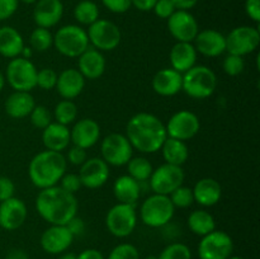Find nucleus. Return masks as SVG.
<instances>
[{
    "label": "nucleus",
    "instance_id": "22",
    "mask_svg": "<svg viewBox=\"0 0 260 259\" xmlns=\"http://www.w3.org/2000/svg\"><path fill=\"white\" fill-rule=\"evenodd\" d=\"M106 57L101 51L89 46L78 57V70L88 80L99 79L106 71Z\"/></svg>",
    "mask_w": 260,
    "mask_h": 259
},
{
    "label": "nucleus",
    "instance_id": "55",
    "mask_svg": "<svg viewBox=\"0 0 260 259\" xmlns=\"http://www.w3.org/2000/svg\"><path fill=\"white\" fill-rule=\"evenodd\" d=\"M32 55H33V50L30 47H25L24 46V48H23L22 50V53H20V56H22V57H24V58H28V60H29L30 57H32Z\"/></svg>",
    "mask_w": 260,
    "mask_h": 259
},
{
    "label": "nucleus",
    "instance_id": "53",
    "mask_svg": "<svg viewBox=\"0 0 260 259\" xmlns=\"http://www.w3.org/2000/svg\"><path fill=\"white\" fill-rule=\"evenodd\" d=\"M177 10H190L197 5L200 0H172Z\"/></svg>",
    "mask_w": 260,
    "mask_h": 259
},
{
    "label": "nucleus",
    "instance_id": "5",
    "mask_svg": "<svg viewBox=\"0 0 260 259\" xmlns=\"http://www.w3.org/2000/svg\"><path fill=\"white\" fill-rule=\"evenodd\" d=\"M175 207L169 196L154 195L149 196L140 207V218L149 228H164L172 221Z\"/></svg>",
    "mask_w": 260,
    "mask_h": 259
},
{
    "label": "nucleus",
    "instance_id": "32",
    "mask_svg": "<svg viewBox=\"0 0 260 259\" xmlns=\"http://www.w3.org/2000/svg\"><path fill=\"white\" fill-rule=\"evenodd\" d=\"M188 228L196 235L205 236L216 230L215 218L208 211L196 210L188 216Z\"/></svg>",
    "mask_w": 260,
    "mask_h": 259
},
{
    "label": "nucleus",
    "instance_id": "50",
    "mask_svg": "<svg viewBox=\"0 0 260 259\" xmlns=\"http://www.w3.org/2000/svg\"><path fill=\"white\" fill-rule=\"evenodd\" d=\"M66 228L70 230V233L73 234L74 238H75V236L81 235V234L84 233V229H85V223H84V221L81 220L80 217L75 216V217H73L70 221H69L68 223H66Z\"/></svg>",
    "mask_w": 260,
    "mask_h": 259
},
{
    "label": "nucleus",
    "instance_id": "30",
    "mask_svg": "<svg viewBox=\"0 0 260 259\" xmlns=\"http://www.w3.org/2000/svg\"><path fill=\"white\" fill-rule=\"evenodd\" d=\"M23 48L24 40L15 28L10 25L0 28V55L12 60L20 56Z\"/></svg>",
    "mask_w": 260,
    "mask_h": 259
},
{
    "label": "nucleus",
    "instance_id": "39",
    "mask_svg": "<svg viewBox=\"0 0 260 259\" xmlns=\"http://www.w3.org/2000/svg\"><path fill=\"white\" fill-rule=\"evenodd\" d=\"M30 123L36 128L43 130L52 122V113L45 106H36L29 114Z\"/></svg>",
    "mask_w": 260,
    "mask_h": 259
},
{
    "label": "nucleus",
    "instance_id": "2",
    "mask_svg": "<svg viewBox=\"0 0 260 259\" xmlns=\"http://www.w3.org/2000/svg\"><path fill=\"white\" fill-rule=\"evenodd\" d=\"M36 208L41 217L51 225H66L78 213L79 203L75 195L66 192L60 185H53L40 190Z\"/></svg>",
    "mask_w": 260,
    "mask_h": 259
},
{
    "label": "nucleus",
    "instance_id": "43",
    "mask_svg": "<svg viewBox=\"0 0 260 259\" xmlns=\"http://www.w3.org/2000/svg\"><path fill=\"white\" fill-rule=\"evenodd\" d=\"M60 187L62 188L66 192L71 193V195H75L76 192H79L83 185H81L80 178L78 174H74V173H68V174H63L62 178L60 179Z\"/></svg>",
    "mask_w": 260,
    "mask_h": 259
},
{
    "label": "nucleus",
    "instance_id": "25",
    "mask_svg": "<svg viewBox=\"0 0 260 259\" xmlns=\"http://www.w3.org/2000/svg\"><path fill=\"white\" fill-rule=\"evenodd\" d=\"M192 189L194 202L203 207H212L217 205L222 197V187L213 178H202L196 183Z\"/></svg>",
    "mask_w": 260,
    "mask_h": 259
},
{
    "label": "nucleus",
    "instance_id": "14",
    "mask_svg": "<svg viewBox=\"0 0 260 259\" xmlns=\"http://www.w3.org/2000/svg\"><path fill=\"white\" fill-rule=\"evenodd\" d=\"M168 137L187 141L193 139L201 128V122L197 114L190 111H179L173 114L165 124Z\"/></svg>",
    "mask_w": 260,
    "mask_h": 259
},
{
    "label": "nucleus",
    "instance_id": "59",
    "mask_svg": "<svg viewBox=\"0 0 260 259\" xmlns=\"http://www.w3.org/2000/svg\"><path fill=\"white\" fill-rule=\"evenodd\" d=\"M145 259H157V256L156 255H149V256H146Z\"/></svg>",
    "mask_w": 260,
    "mask_h": 259
},
{
    "label": "nucleus",
    "instance_id": "37",
    "mask_svg": "<svg viewBox=\"0 0 260 259\" xmlns=\"http://www.w3.org/2000/svg\"><path fill=\"white\" fill-rule=\"evenodd\" d=\"M169 198L175 208H187L194 202L193 189L189 187H185V185H180L177 189L173 190L169 195Z\"/></svg>",
    "mask_w": 260,
    "mask_h": 259
},
{
    "label": "nucleus",
    "instance_id": "40",
    "mask_svg": "<svg viewBox=\"0 0 260 259\" xmlns=\"http://www.w3.org/2000/svg\"><path fill=\"white\" fill-rule=\"evenodd\" d=\"M222 68L223 71H225L229 76H238L240 75L244 71V69H245V61H244V58L241 57V56L229 53L225 57V60H223Z\"/></svg>",
    "mask_w": 260,
    "mask_h": 259
},
{
    "label": "nucleus",
    "instance_id": "36",
    "mask_svg": "<svg viewBox=\"0 0 260 259\" xmlns=\"http://www.w3.org/2000/svg\"><path fill=\"white\" fill-rule=\"evenodd\" d=\"M29 47L38 52H45L53 46V36L50 29L42 27H37L33 29L29 37Z\"/></svg>",
    "mask_w": 260,
    "mask_h": 259
},
{
    "label": "nucleus",
    "instance_id": "23",
    "mask_svg": "<svg viewBox=\"0 0 260 259\" xmlns=\"http://www.w3.org/2000/svg\"><path fill=\"white\" fill-rule=\"evenodd\" d=\"M85 86V78L80 74L78 69H66L57 76V88L58 94L63 99L73 101L79 96Z\"/></svg>",
    "mask_w": 260,
    "mask_h": 259
},
{
    "label": "nucleus",
    "instance_id": "13",
    "mask_svg": "<svg viewBox=\"0 0 260 259\" xmlns=\"http://www.w3.org/2000/svg\"><path fill=\"white\" fill-rule=\"evenodd\" d=\"M184 182V170L182 167L172 164H162L152 170L149 183L150 188L156 195L169 196L173 190L183 185Z\"/></svg>",
    "mask_w": 260,
    "mask_h": 259
},
{
    "label": "nucleus",
    "instance_id": "31",
    "mask_svg": "<svg viewBox=\"0 0 260 259\" xmlns=\"http://www.w3.org/2000/svg\"><path fill=\"white\" fill-rule=\"evenodd\" d=\"M160 150L167 164L178 165V167H182L189 156V150L185 141H180L173 137H167Z\"/></svg>",
    "mask_w": 260,
    "mask_h": 259
},
{
    "label": "nucleus",
    "instance_id": "28",
    "mask_svg": "<svg viewBox=\"0 0 260 259\" xmlns=\"http://www.w3.org/2000/svg\"><path fill=\"white\" fill-rule=\"evenodd\" d=\"M35 107V98L29 91L14 90L5 101V112L8 116L15 119L29 116Z\"/></svg>",
    "mask_w": 260,
    "mask_h": 259
},
{
    "label": "nucleus",
    "instance_id": "7",
    "mask_svg": "<svg viewBox=\"0 0 260 259\" xmlns=\"http://www.w3.org/2000/svg\"><path fill=\"white\" fill-rule=\"evenodd\" d=\"M5 80L17 91H30L37 86V69L28 58L18 56L7 66Z\"/></svg>",
    "mask_w": 260,
    "mask_h": 259
},
{
    "label": "nucleus",
    "instance_id": "54",
    "mask_svg": "<svg viewBox=\"0 0 260 259\" xmlns=\"http://www.w3.org/2000/svg\"><path fill=\"white\" fill-rule=\"evenodd\" d=\"M5 259H29V256L22 249H12V250L8 251Z\"/></svg>",
    "mask_w": 260,
    "mask_h": 259
},
{
    "label": "nucleus",
    "instance_id": "49",
    "mask_svg": "<svg viewBox=\"0 0 260 259\" xmlns=\"http://www.w3.org/2000/svg\"><path fill=\"white\" fill-rule=\"evenodd\" d=\"M245 12L248 17L255 23L260 22V0H246Z\"/></svg>",
    "mask_w": 260,
    "mask_h": 259
},
{
    "label": "nucleus",
    "instance_id": "16",
    "mask_svg": "<svg viewBox=\"0 0 260 259\" xmlns=\"http://www.w3.org/2000/svg\"><path fill=\"white\" fill-rule=\"evenodd\" d=\"M109 174V165L102 157H90L81 165L78 175L83 187L96 189L106 184Z\"/></svg>",
    "mask_w": 260,
    "mask_h": 259
},
{
    "label": "nucleus",
    "instance_id": "45",
    "mask_svg": "<svg viewBox=\"0 0 260 259\" xmlns=\"http://www.w3.org/2000/svg\"><path fill=\"white\" fill-rule=\"evenodd\" d=\"M65 157H66V161L71 163V164L76 165V167H81V165L86 161V159H88V154H86L85 149L74 145L71 149H69L68 156Z\"/></svg>",
    "mask_w": 260,
    "mask_h": 259
},
{
    "label": "nucleus",
    "instance_id": "51",
    "mask_svg": "<svg viewBox=\"0 0 260 259\" xmlns=\"http://www.w3.org/2000/svg\"><path fill=\"white\" fill-rule=\"evenodd\" d=\"M157 0H131V4L141 12H150Z\"/></svg>",
    "mask_w": 260,
    "mask_h": 259
},
{
    "label": "nucleus",
    "instance_id": "47",
    "mask_svg": "<svg viewBox=\"0 0 260 259\" xmlns=\"http://www.w3.org/2000/svg\"><path fill=\"white\" fill-rule=\"evenodd\" d=\"M15 185L8 177H0V202L14 197Z\"/></svg>",
    "mask_w": 260,
    "mask_h": 259
},
{
    "label": "nucleus",
    "instance_id": "6",
    "mask_svg": "<svg viewBox=\"0 0 260 259\" xmlns=\"http://www.w3.org/2000/svg\"><path fill=\"white\" fill-rule=\"evenodd\" d=\"M89 45L88 33L78 24L63 25L53 36V46L66 57L78 58Z\"/></svg>",
    "mask_w": 260,
    "mask_h": 259
},
{
    "label": "nucleus",
    "instance_id": "27",
    "mask_svg": "<svg viewBox=\"0 0 260 259\" xmlns=\"http://www.w3.org/2000/svg\"><path fill=\"white\" fill-rule=\"evenodd\" d=\"M42 142L46 150L62 152L63 150L68 149L71 142L70 130L68 128V126H63L57 122H51L46 128H43Z\"/></svg>",
    "mask_w": 260,
    "mask_h": 259
},
{
    "label": "nucleus",
    "instance_id": "56",
    "mask_svg": "<svg viewBox=\"0 0 260 259\" xmlns=\"http://www.w3.org/2000/svg\"><path fill=\"white\" fill-rule=\"evenodd\" d=\"M58 259H76V254L68 253V251H63V253L61 254V256Z\"/></svg>",
    "mask_w": 260,
    "mask_h": 259
},
{
    "label": "nucleus",
    "instance_id": "48",
    "mask_svg": "<svg viewBox=\"0 0 260 259\" xmlns=\"http://www.w3.org/2000/svg\"><path fill=\"white\" fill-rule=\"evenodd\" d=\"M18 0H0V20H7L17 12Z\"/></svg>",
    "mask_w": 260,
    "mask_h": 259
},
{
    "label": "nucleus",
    "instance_id": "57",
    "mask_svg": "<svg viewBox=\"0 0 260 259\" xmlns=\"http://www.w3.org/2000/svg\"><path fill=\"white\" fill-rule=\"evenodd\" d=\"M5 76L3 75L2 73H0V91L3 90V89H4V85H5Z\"/></svg>",
    "mask_w": 260,
    "mask_h": 259
},
{
    "label": "nucleus",
    "instance_id": "46",
    "mask_svg": "<svg viewBox=\"0 0 260 259\" xmlns=\"http://www.w3.org/2000/svg\"><path fill=\"white\" fill-rule=\"evenodd\" d=\"M102 3L107 9L117 14L126 13L132 7L131 0H102Z\"/></svg>",
    "mask_w": 260,
    "mask_h": 259
},
{
    "label": "nucleus",
    "instance_id": "24",
    "mask_svg": "<svg viewBox=\"0 0 260 259\" xmlns=\"http://www.w3.org/2000/svg\"><path fill=\"white\" fill-rule=\"evenodd\" d=\"M182 74L174 69H161L152 78V89L162 96H173L182 90Z\"/></svg>",
    "mask_w": 260,
    "mask_h": 259
},
{
    "label": "nucleus",
    "instance_id": "42",
    "mask_svg": "<svg viewBox=\"0 0 260 259\" xmlns=\"http://www.w3.org/2000/svg\"><path fill=\"white\" fill-rule=\"evenodd\" d=\"M108 259H140V253L135 245L123 243L112 249Z\"/></svg>",
    "mask_w": 260,
    "mask_h": 259
},
{
    "label": "nucleus",
    "instance_id": "11",
    "mask_svg": "<svg viewBox=\"0 0 260 259\" xmlns=\"http://www.w3.org/2000/svg\"><path fill=\"white\" fill-rule=\"evenodd\" d=\"M102 159L108 165L122 167L129 161L134 155V147L126 135L109 134L101 144Z\"/></svg>",
    "mask_w": 260,
    "mask_h": 259
},
{
    "label": "nucleus",
    "instance_id": "29",
    "mask_svg": "<svg viewBox=\"0 0 260 259\" xmlns=\"http://www.w3.org/2000/svg\"><path fill=\"white\" fill-rule=\"evenodd\" d=\"M113 193L119 203L136 205L141 196V183L135 180L128 174L121 175L114 182Z\"/></svg>",
    "mask_w": 260,
    "mask_h": 259
},
{
    "label": "nucleus",
    "instance_id": "20",
    "mask_svg": "<svg viewBox=\"0 0 260 259\" xmlns=\"http://www.w3.org/2000/svg\"><path fill=\"white\" fill-rule=\"evenodd\" d=\"M63 5L61 0H37L33 9V20L37 27L52 28L61 20Z\"/></svg>",
    "mask_w": 260,
    "mask_h": 259
},
{
    "label": "nucleus",
    "instance_id": "44",
    "mask_svg": "<svg viewBox=\"0 0 260 259\" xmlns=\"http://www.w3.org/2000/svg\"><path fill=\"white\" fill-rule=\"evenodd\" d=\"M152 10H154L156 17L162 18V19H168L177 10V8L173 4L172 0H157L155 3Z\"/></svg>",
    "mask_w": 260,
    "mask_h": 259
},
{
    "label": "nucleus",
    "instance_id": "8",
    "mask_svg": "<svg viewBox=\"0 0 260 259\" xmlns=\"http://www.w3.org/2000/svg\"><path fill=\"white\" fill-rule=\"evenodd\" d=\"M137 225V212L135 205L117 203L107 212L106 226L116 238H126L134 233Z\"/></svg>",
    "mask_w": 260,
    "mask_h": 259
},
{
    "label": "nucleus",
    "instance_id": "19",
    "mask_svg": "<svg viewBox=\"0 0 260 259\" xmlns=\"http://www.w3.org/2000/svg\"><path fill=\"white\" fill-rule=\"evenodd\" d=\"M194 48L206 57H218L226 51V37L216 29H203L194 38Z\"/></svg>",
    "mask_w": 260,
    "mask_h": 259
},
{
    "label": "nucleus",
    "instance_id": "12",
    "mask_svg": "<svg viewBox=\"0 0 260 259\" xmlns=\"http://www.w3.org/2000/svg\"><path fill=\"white\" fill-rule=\"evenodd\" d=\"M234 241L225 231L213 230L202 236L198 244L200 259H228L233 255Z\"/></svg>",
    "mask_w": 260,
    "mask_h": 259
},
{
    "label": "nucleus",
    "instance_id": "9",
    "mask_svg": "<svg viewBox=\"0 0 260 259\" xmlns=\"http://www.w3.org/2000/svg\"><path fill=\"white\" fill-rule=\"evenodd\" d=\"M89 43L98 51H113L121 43L122 33L118 25L107 19H98L89 25Z\"/></svg>",
    "mask_w": 260,
    "mask_h": 259
},
{
    "label": "nucleus",
    "instance_id": "41",
    "mask_svg": "<svg viewBox=\"0 0 260 259\" xmlns=\"http://www.w3.org/2000/svg\"><path fill=\"white\" fill-rule=\"evenodd\" d=\"M57 73L53 69L45 68L37 71V86H40L43 90H51V89L56 88V83H57Z\"/></svg>",
    "mask_w": 260,
    "mask_h": 259
},
{
    "label": "nucleus",
    "instance_id": "4",
    "mask_svg": "<svg viewBox=\"0 0 260 259\" xmlns=\"http://www.w3.org/2000/svg\"><path fill=\"white\" fill-rule=\"evenodd\" d=\"M182 76V90L193 99L208 98L217 88V76L207 66L194 65Z\"/></svg>",
    "mask_w": 260,
    "mask_h": 259
},
{
    "label": "nucleus",
    "instance_id": "26",
    "mask_svg": "<svg viewBox=\"0 0 260 259\" xmlns=\"http://www.w3.org/2000/svg\"><path fill=\"white\" fill-rule=\"evenodd\" d=\"M198 52L190 42H177L169 53L172 69L180 74H184L196 65Z\"/></svg>",
    "mask_w": 260,
    "mask_h": 259
},
{
    "label": "nucleus",
    "instance_id": "34",
    "mask_svg": "<svg viewBox=\"0 0 260 259\" xmlns=\"http://www.w3.org/2000/svg\"><path fill=\"white\" fill-rule=\"evenodd\" d=\"M126 165L129 177H132L135 180H137L140 183L147 182L150 179V177H151L152 170H154L151 163L144 156L131 157Z\"/></svg>",
    "mask_w": 260,
    "mask_h": 259
},
{
    "label": "nucleus",
    "instance_id": "52",
    "mask_svg": "<svg viewBox=\"0 0 260 259\" xmlns=\"http://www.w3.org/2000/svg\"><path fill=\"white\" fill-rule=\"evenodd\" d=\"M76 259H104V255L98 249H85L76 255Z\"/></svg>",
    "mask_w": 260,
    "mask_h": 259
},
{
    "label": "nucleus",
    "instance_id": "60",
    "mask_svg": "<svg viewBox=\"0 0 260 259\" xmlns=\"http://www.w3.org/2000/svg\"><path fill=\"white\" fill-rule=\"evenodd\" d=\"M228 259H244V258H241V256H233V255H231V256H229Z\"/></svg>",
    "mask_w": 260,
    "mask_h": 259
},
{
    "label": "nucleus",
    "instance_id": "17",
    "mask_svg": "<svg viewBox=\"0 0 260 259\" xmlns=\"http://www.w3.org/2000/svg\"><path fill=\"white\" fill-rule=\"evenodd\" d=\"M74 241V235L66 225H51L41 235V246L48 254H62Z\"/></svg>",
    "mask_w": 260,
    "mask_h": 259
},
{
    "label": "nucleus",
    "instance_id": "21",
    "mask_svg": "<svg viewBox=\"0 0 260 259\" xmlns=\"http://www.w3.org/2000/svg\"><path fill=\"white\" fill-rule=\"evenodd\" d=\"M70 137L75 146L88 150L98 142L101 137V126L91 118L79 119L70 130Z\"/></svg>",
    "mask_w": 260,
    "mask_h": 259
},
{
    "label": "nucleus",
    "instance_id": "1",
    "mask_svg": "<svg viewBox=\"0 0 260 259\" xmlns=\"http://www.w3.org/2000/svg\"><path fill=\"white\" fill-rule=\"evenodd\" d=\"M126 137L134 149L144 154H154L161 149L168 135L161 119L155 114L141 112L128 119Z\"/></svg>",
    "mask_w": 260,
    "mask_h": 259
},
{
    "label": "nucleus",
    "instance_id": "18",
    "mask_svg": "<svg viewBox=\"0 0 260 259\" xmlns=\"http://www.w3.org/2000/svg\"><path fill=\"white\" fill-rule=\"evenodd\" d=\"M27 207L22 200L12 197L0 202V228L7 231L19 229L27 220Z\"/></svg>",
    "mask_w": 260,
    "mask_h": 259
},
{
    "label": "nucleus",
    "instance_id": "33",
    "mask_svg": "<svg viewBox=\"0 0 260 259\" xmlns=\"http://www.w3.org/2000/svg\"><path fill=\"white\" fill-rule=\"evenodd\" d=\"M74 18L81 25H90L99 19V8L91 0H81L74 8Z\"/></svg>",
    "mask_w": 260,
    "mask_h": 259
},
{
    "label": "nucleus",
    "instance_id": "3",
    "mask_svg": "<svg viewBox=\"0 0 260 259\" xmlns=\"http://www.w3.org/2000/svg\"><path fill=\"white\" fill-rule=\"evenodd\" d=\"M68 161L62 152L43 150L32 157L28 167V175L33 184L40 189L57 185L66 173Z\"/></svg>",
    "mask_w": 260,
    "mask_h": 259
},
{
    "label": "nucleus",
    "instance_id": "35",
    "mask_svg": "<svg viewBox=\"0 0 260 259\" xmlns=\"http://www.w3.org/2000/svg\"><path fill=\"white\" fill-rule=\"evenodd\" d=\"M53 116H55L57 123L69 126V124L74 123L76 117H78V106L73 101L62 99V101L56 104Z\"/></svg>",
    "mask_w": 260,
    "mask_h": 259
},
{
    "label": "nucleus",
    "instance_id": "58",
    "mask_svg": "<svg viewBox=\"0 0 260 259\" xmlns=\"http://www.w3.org/2000/svg\"><path fill=\"white\" fill-rule=\"evenodd\" d=\"M18 2H22V3H24V4H35L37 0H18Z\"/></svg>",
    "mask_w": 260,
    "mask_h": 259
},
{
    "label": "nucleus",
    "instance_id": "10",
    "mask_svg": "<svg viewBox=\"0 0 260 259\" xmlns=\"http://www.w3.org/2000/svg\"><path fill=\"white\" fill-rule=\"evenodd\" d=\"M226 37V51L231 55L244 57L256 51L260 45V32L256 27L240 25L229 33Z\"/></svg>",
    "mask_w": 260,
    "mask_h": 259
},
{
    "label": "nucleus",
    "instance_id": "38",
    "mask_svg": "<svg viewBox=\"0 0 260 259\" xmlns=\"http://www.w3.org/2000/svg\"><path fill=\"white\" fill-rule=\"evenodd\" d=\"M157 259H192V253L185 244L172 243L162 249Z\"/></svg>",
    "mask_w": 260,
    "mask_h": 259
},
{
    "label": "nucleus",
    "instance_id": "15",
    "mask_svg": "<svg viewBox=\"0 0 260 259\" xmlns=\"http://www.w3.org/2000/svg\"><path fill=\"white\" fill-rule=\"evenodd\" d=\"M168 29L177 42L192 43L200 32L197 19L189 10H175L168 18Z\"/></svg>",
    "mask_w": 260,
    "mask_h": 259
}]
</instances>
